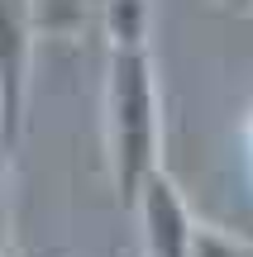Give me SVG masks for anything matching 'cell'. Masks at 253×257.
<instances>
[{
  "label": "cell",
  "instance_id": "obj_1",
  "mask_svg": "<svg viewBox=\"0 0 253 257\" xmlns=\"http://www.w3.org/2000/svg\"><path fill=\"white\" fill-rule=\"evenodd\" d=\"M105 138L120 205L129 210L139 186L158 172L162 114H158V72L148 48H110L105 72Z\"/></svg>",
  "mask_w": 253,
  "mask_h": 257
},
{
  "label": "cell",
  "instance_id": "obj_2",
  "mask_svg": "<svg viewBox=\"0 0 253 257\" xmlns=\"http://www.w3.org/2000/svg\"><path fill=\"white\" fill-rule=\"evenodd\" d=\"M34 0H0V143L15 148L29 100V57H34Z\"/></svg>",
  "mask_w": 253,
  "mask_h": 257
},
{
  "label": "cell",
  "instance_id": "obj_3",
  "mask_svg": "<svg viewBox=\"0 0 253 257\" xmlns=\"http://www.w3.org/2000/svg\"><path fill=\"white\" fill-rule=\"evenodd\" d=\"M129 210L139 214V224H143V252L148 257H191L196 219H191L182 191L172 186V176L162 172V167L139 186Z\"/></svg>",
  "mask_w": 253,
  "mask_h": 257
},
{
  "label": "cell",
  "instance_id": "obj_4",
  "mask_svg": "<svg viewBox=\"0 0 253 257\" xmlns=\"http://www.w3.org/2000/svg\"><path fill=\"white\" fill-rule=\"evenodd\" d=\"M110 48H148V0H105Z\"/></svg>",
  "mask_w": 253,
  "mask_h": 257
},
{
  "label": "cell",
  "instance_id": "obj_5",
  "mask_svg": "<svg viewBox=\"0 0 253 257\" xmlns=\"http://www.w3.org/2000/svg\"><path fill=\"white\" fill-rule=\"evenodd\" d=\"M191 257H253V243L229 238V233H220V229L196 224V233H191Z\"/></svg>",
  "mask_w": 253,
  "mask_h": 257
},
{
  "label": "cell",
  "instance_id": "obj_6",
  "mask_svg": "<svg viewBox=\"0 0 253 257\" xmlns=\"http://www.w3.org/2000/svg\"><path fill=\"white\" fill-rule=\"evenodd\" d=\"M10 233V148L0 143V243Z\"/></svg>",
  "mask_w": 253,
  "mask_h": 257
},
{
  "label": "cell",
  "instance_id": "obj_7",
  "mask_svg": "<svg viewBox=\"0 0 253 257\" xmlns=\"http://www.w3.org/2000/svg\"><path fill=\"white\" fill-rule=\"evenodd\" d=\"M229 10H253V0H225Z\"/></svg>",
  "mask_w": 253,
  "mask_h": 257
},
{
  "label": "cell",
  "instance_id": "obj_8",
  "mask_svg": "<svg viewBox=\"0 0 253 257\" xmlns=\"http://www.w3.org/2000/svg\"><path fill=\"white\" fill-rule=\"evenodd\" d=\"M248 153H253V124H248Z\"/></svg>",
  "mask_w": 253,
  "mask_h": 257
},
{
  "label": "cell",
  "instance_id": "obj_9",
  "mask_svg": "<svg viewBox=\"0 0 253 257\" xmlns=\"http://www.w3.org/2000/svg\"><path fill=\"white\" fill-rule=\"evenodd\" d=\"M0 257H5V243H0Z\"/></svg>",
  "mask_w": 253,
  "mask_h": 257
}]
</instances>
